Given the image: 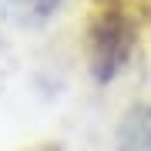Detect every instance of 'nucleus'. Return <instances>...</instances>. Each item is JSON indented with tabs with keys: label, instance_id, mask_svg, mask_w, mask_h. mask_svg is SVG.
Listing matches in <instances>:
<instances>
[{
	"label": "nucleus",
	"instance_id": "nucleus-1",
	"mask_svg": "<svg viewBox=\"0 0 151 151\" xmlns=\"http://www.w3.org/2000/svg\"><path fill=\"white\" fill-rule=\"evenodd\" d=\"M138 44V27L128 7L118 0H108L94 14L91 30H87V60L97 81H111L121 74L124 64L131 60V50Z\"/></svg>",
	"mask_w": 151,
	"mask_h": 151
},
{
	"label": "nucleus",
	"instance_id": "nucleus-2",
	"mask_svg": "<svg viewBox=\"0 0 151 151\" xmlns=\"http://www.w3.org/2000/svg\"><path fill=\"white\" fill-rule=\"evenodd\" d=\"M121 151H151V104H138L124 114L118 128Z\"/></svg>",
	"mask_w": 151,
	"mask_h": 151
},
{
	"label": "nucleus",
	"instance_id": "nucleus-3",
	"mask_svg": "<svg viewBox=\"0 0 151 151\" xmlns=\"http://www.w3.org/2000/svg\"><path fill=\"white\" fill-rule=\"evenodd\" d=\"M60 4L64 0H7V7L14 14H20L24 20H30V24H40L47 17H54L60 10Z\"/></svg>",
	"mask_w": 151,
	"mask_h": 151
}]
</instances>
